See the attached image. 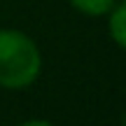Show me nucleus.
<instances>
[{
    "label": "nucleus",
    "instance_id": "nucleus-1",
    "mask_svg": "<svg viewBox=\"0 0 126 126\" xmlns=\"http://www.w3.org/2000/svg\"><path fill=\"white\" fill-rule=\"evenodd\" d=\"M42 56L35 40L16 28H0V86L28 89L40 77Z\"/></svg>",
    "mask_w": 126,
    "mask_h": 126
},
{
    "label": "nucleus",
    "instance_id": "nucleus-3",
    "mask_svg": "<svg viewBox=\"0 0 126 126\" xmlns=\"http://www.w3.org/2000/svg\"><path fill=\"white\" fill-rule=\"evenodd\" d=\"M114 2L117 0H70L72 7L86 16H105L114 7Z\"/></svg>",
    "mask_w": 126,
    "mask_h": 126
},
{
    "label": "nucleus",
    "instance_id": "nucleus-2",
    "mask_svg": "<svg viewBox=\"0 0 126 126\" xmlns=\"http://www.w3.org/2000/svg\"><path fill=\"white\" fill-rule=\"evenodd\" d=\"M124 12L126 5L124 2H114V7L110 9L105 16H108V26H110V35H112L114 45L122 49L126 45V23H124Z\"/></svg>",
    "mask_w": 126,
    "mask_h": 126
},
{
    "label": "nucleus",
    "instance_id": "nucleus-4",
    "mask_svg": "<svg viewBox=\"0 0 126 126\" xmlns=\"http://www.w3.org/2000/svg\"><path fill=\"white\" fill-rule=\"evenodd\" d=\"M16 126H51V124L45 122V119H31V122H23V124H16Z\"/></svg>",
    "mask_w": 126,
    "mask_h": 126
}]
</instances>
